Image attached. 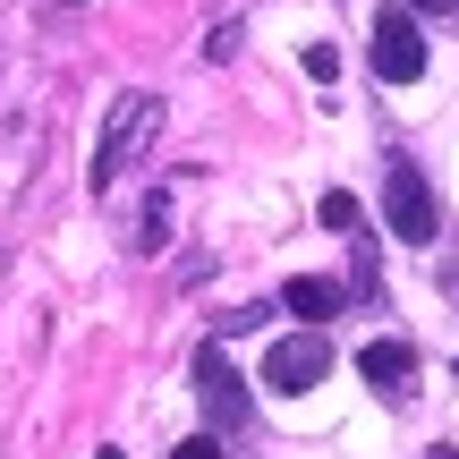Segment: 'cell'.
<instances>
[{"label": "cell", "mask_w": 459, "mask_h": 459, "mask_svg": "<svg viewBox=\"0 0 459 459\" xmlns=\"http://www.w3.org/2000/svg\"><path fill=\"white\" fill-rule=\"evenodd\" d=\"M281 307H290V315H307V324H315V332H324V324H332V315H341V307H349V290H341V281H324V273H298V281H290V290H281Z\"/></svg>", "instance_id": "cell-7"}, {"label": "cell", "mask_w": 459, "mask_h": 459, "mask_svg": "<svg viewBox=\"0 0 459 459\" xmlns=\"http://www.w3.org/2000/svg\"><path fill=\"white\" fill-rule=\"evenodd\" d=\"M307 77L332 85V77H341V51H332V43H307Z\"/></svg>", "instance_id": "cell-10"}, {"label": "cell", "mask_w": 459, "mask_h": 459, "mask_svg": "<svg viewBox=\"0 0 459 459\" xmlns=\"http://www.w3.org/2000/svg\"><path fill=\"white\" fill-rule=\"evenodd\" d=\"M324 375H332V332H315V324L264 349V392H273V400H307Z\"/></svg>", "instance_id": "cell-1"}, {"label": "cell", "mask_w": 459, "mask_h": 459, "mask_svg": "<svg viewBox=\"0 0 459 459\" xmlns=\"http://www.w3.org/2000/svg\"><path fill=\"white\" fill-rule=\"evenodd\" d=\"M196 400H204V426H213V434H230V426L255 417V392H247V375L221 358V341L196 349Z\"/></svg>", "instance_id": "cell-4"}, {"label": "cell", "mask_w": 459, "mask_h": 459, "mask_svg": "<svg viewBox=\"0 0 459 459\" xmlns=\"http://www.w3.org/2000/svg\"><path fill=\"white\" fill-rule=\"evenodd\" d=\"M170 459H221V434H187V443L170 451Z\"/></svg>", "instance_id": "cell-11"}, {"label": "cell", "mask_w": 459, "mask_h": 459, "mask_svg": "<svg viewBox=\"0 0 459 459\" xmlns=\"http://www.w3.org/2000/svg\"><path fill=\"white\" fill-rule=\"evenodd\" d=\"M153 119H162V102H153V94H119V102H111L102 145H94V187H119V170L136 162V145L153 136Z\"/></svg>", "instance_id": "cell-2"}, {"label": "cell", "mask_w": 459, "mask_h": 459, "mask_svg": "<svg viewBox=\"0 0 459 459\" xmlns=\"http://www.w3.org/2000/svg\"><path fill=\"white\" fill-rule=\"evenodd\" d=\"M358 375L375 383V400H392V409H400V400L417 392V349L409 341H366L358 349Z\"/></svg>", "instance_id": "cell-6"}, {"label": "cell", "mask_w": 459, "mask_h": 459, "mask_svg": "<svg viewBox=\"0 0 459 459\" xmlns=\"http://www.w3.org/2000/svg\"><path fill=\"white\" fill-rule=\"evenodd\" d=\"M383 221H392L400 247H426L434 230H443V204H434V187L417 179V162H392V170H383Z\"/></svg>", "instance_id": "cell-3"}, {"label": "cell", "mask_w": 459, "mask_h": 459, "mask_svg": "<svg viewBox=\"0 0 459 459\" xmlns=\"http://www.w3.org/2000/svg\"><path fill=\"white\" fill-rule=\"evenodd\" d=\"M375 77L383 85L426 77V34H417V9H409V0H383V9H375Z\"/></svg>", "instance_id": "cell-5"}, {"label": "cell", "mask_w": 459, "mask_h": 459, "mask_svg": "<svg viewBox=\"0 0 459 459\" xmlns=\"http://www.w3.org/2000/svg\"><path fill=\"white\" fill-rule=\"evenodd\" d=\"M315 213H324V230H358V196H349V187H324Z\"/></svg>", "instance_id": "cell-9"}, {"label": "cell", "mask_w": 459, "mask_h": 459, "mask_svg": "<svg viewBox=\"0 0 459 459\" xmlns=\"http://www.w3.org/2000/svg\"><path fill=\"white\" fill-rule=\"evenodd\" d=\"M426 459H459V451H426Z\"/></svg>", "instance_id": "cell-13"}, {"label": "cell", "mask_w": 459, "mask_h": 459, "mask_svg": "<svg viewBox=\"0 0 459 459\" xmlns=\"http://www.w3.org/2000/svg\"><path fill=\"white\" fill-rule=\"evenodd\" d=\"M162 238H170V187H153V196H145V221H136V255H153Z\"/></svg>", "instance_id": "cell-8"}, {"label": "cell", "mask_w": 459, "mask_h": 459, "mask_svg": "<svg viewBox=\"0 0 459 459\" xmlns=\"http://www.w3.org/2000/svg\"><path fill=\"white\" fill-rule=\"evenodd\" d=\"M417 17H459V0H409Z\"/></svg>", "instance_id": "cell-12"}]
</instances>
